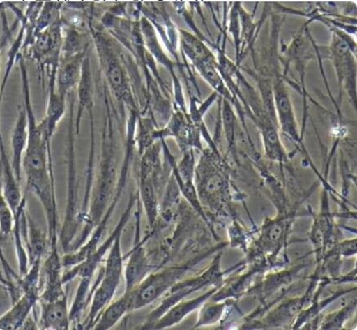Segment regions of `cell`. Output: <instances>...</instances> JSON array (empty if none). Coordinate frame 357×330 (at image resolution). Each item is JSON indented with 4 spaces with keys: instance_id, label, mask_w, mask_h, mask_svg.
Masks as SVG:
<instances>
[{
    "instance_id": "obj_1",
    "label": "cell",
    "mask_w": 357,
    "mask_h": 330,
    "mask_svg": "<svg viewBox=\"0 0 357 330\" xmlns=\"http://www.w3.org/2000/svg\"><path fill=\"white\" fill-rule=\"evenodd\" d=\"M26 109L29 120V143L23 157L26 178V192L34 194L44 208L49 235H58V213L50 143L43 124H36L30 100L29 86H24Z\"/></svg>"
},
{
    "instance_id": "obj_2",
    "label": "cell",
    "mask_w": 357,
    "mask_h": 330,
    "mask_svg": "<svg viewBox=\"0 0 357 330\" xmlns=\"http://www.w3.org/2000/svg\"><path fill=\"white\" fill-rule=\"evenodd\" d=\"M135 201V198L131 197L127 210L125 211L121 220L119 221V225L116 227L114 232L111 234L109 239L106 241L100 248H97L95 252L90 255L85 260H83L82 262L77 264L75 267H71L67 272L63 273V280L64 285L65 283L72 281L76 277L86 278V280H91L92 274H93L100 260L103 258L105 253H107V250L110 249L111 246H112L116 237H117L120 232H122L123 227L126 225Z\"/></svg>"
},
{
    "instance_id": "obj_3",
    "label": "cell",
    "mask_w": 357,
    "mask_h": 330,
    "mask_svg": "<svg viewBox=\"0 0 357 330\" xmlns=\"http://www.w3.org/2000/svg\"><path fill=\"white\" fill-rule=\"evenodd\" d=\"M63 267L58 246H50V253L43 267L45 283L43 292L40 294L39 301H53L67 296L63 290Z\"/></svg>"
},
{
    "instance_id": "obj_4",
    "label": "cell",
    "mask_w": 357,
    "mask_h": 330,
    "mask_svg": "<svg viewBox=\"0 0 357 330\" xmlns=\"http://www.w3.org/2000/svg\"><path fill=\"white\" fill-rule=\"evenodd\" d=\"M20 183L1 142V197L6 200L15 216L25 197H22Z\"/></svg>"
},
{
    "instance_id": "obj_5",
    "label": "cell",
    "mask_w": 357,
    "mask_h": 330,
    "mask_svg": "<svg viewBox=\"0 0 357 330\" xmlns=\"http://www.w3.org/2000/svg\"><path fill=\"white\" fill-rule=\"evenodd\" d=\"M29 138V120L26 107L20 111L12 133V167L18 180L21 181L23 155Z\"/></svg>"
},
{
    "instance_id": "obj_6",
    "label": "cell",
    "mask_w": 357,
    "mask_h": 330,
    "mask_svg": "<svg viewBox=\"0 0 357 330\" xmlns=\"http://www.w3.org/2000/svg\"><path fill=\"white\" fill-rule=\"evenodd\" d=\"M40 304V328L43 329H68L71 320L68 308V297L53 301H39Z\"/></svg>"
},
{
    "instance_id": "obj_7",
    "label": "cell",
    "mask_w": 357,
    "mask_h": 330,
    "mask_svg": "<svg viewBox=\"0 0 357 330\" xmlns=\"http://www.w3.org/2000/svg\"><path fill=\"white\" fill-rule=\"evenodd\" d=\"M39 297L34 294L23 295L20 300L13 304L10 310L1 315L0 329L1 330L22 329L26 320L29 319L31 311L36 308L37 302H39Z\"/></svg>"
},
{
    "instance_id": "obj_8",
    "label": "cell",
    "mask_w": 357,
    "mask_h": 330,
    "mask_svg": "<svg viewBox=\"0 0 357 330\" xmlns=\"http://www.w3.org/2000/svg\"><path fill=\"white\" fill-rule=\"evenodd\" d=\"M49 241L50 243V237L27 215V236L24 243L29 255L30 266L37 260L43 262L47 253Z\"/></svg>"
},
{
    "instance_id": "obj_9",
    "label": "cell",
    "mask_w": 357,
    "mask_h": 330,
    "mask_svg": "<svg viewBox=\"0 0 357 330\" xmlns=\"http://www.w3.org/2000/svg\"><path fill=\"white\" fill-rule=\"evenodd\" d=\"M141 243L137 244L132 250L126 267V292L129 294L135 290L145 278L148 271V263L145 250Z\"/></svg>"
},
{
    "instance_id": "obj_10",
    "label": "cell",
    "mask_w": 357,
    "mask_h": 330,
    "mask_svg": "<svg viewBox=\"0 0 357 330\" xmlns=\"http://www.w3.org/2000/svg\"><path fill=\"white\" fill-rule=\"evenodd\" d=\"M132 310V297L129 294L125 295L104 310L100 317L97 319L94 325L96 329H109L114 327L119 320Z\"/></svg>"
},
{
    "instance_id": "obj_11",
    "label": "cell",
    "mask_w": 357,
    "mask_h": 330,
    "mask_svg": "<svg viewBox=\"0 0 357 330\" xmlns=\"http://www.w3.org/2000/svg\"><path fill=\"white\" fill-rule=\"evenodd\" d=\"M140 195L148 221L150 225L153 226L160 211V204L158 202L155 185L153 179H141Z\"/></svg>"
},
{
    "instance_id": "obj_12",
    "label": "cell",
    "mask_w": 357,
    "mask_h": 330,
    "mask_svg": "<svg viewBox=\"0 0 357 330\" xmlns=\"http://www.w3.org/2000/svg\"><path fill=\"white\" fill-rule=\"evenodd\" d=\"M275 94L278 112H279L278 114L280 115L282 127L287 133L294 135L296 133V124L289 96L281 85L275 87Z\"/></svg>"
},
{
    "instance_id": "obj_13",
    "label": "cell",
    "mask_w": 357,
    "mask_h": 330,
    "mask_svg": "<svg viewBox=\"0 0 357 330\" xmlns=\"http://www.w3.org/2000/svg\"><path fill=\"white\" fill-rule=\"evenodd\" d=\"M78 112L77 118V130L78 132L83 112L92 103V82L89 66L86 63L83 68L78 84Z\"/></svg>"
},
{
    "instance_id": "obj_14",
    "label": "cell",
    "mask_w": 357,
    "mask_h": 330,
    "mask_svg": "<svg viewBox=\"0 0 357 330\" xmlns=\"http://www.w3.org/2000/svg\"><path fill=\"white\" fill-rule=\"evenodd\" d=\"M81 74H79V68L75 63H70L65 65L59 73V93L63 96L72 90L77 84L78 78L80 79Z\"/></svg>"
},
{
    "instance_id": "obj_15",
    "label": "cell",
    "mask_w": 357,
    "mask_h": 330,
    "mask_svg": "<svg viewBox=\"0 0 357 330\" xmlns=\"http://www.w3.org/2000/svg\"><path fill=\"white\" fill-rule=\"evenodd\" d=\"M15 216L11 208L9 207L6 200L0 196V232H1V241L8 238V236L15 229Z\"/></svg>"
}]
</instances>
